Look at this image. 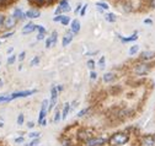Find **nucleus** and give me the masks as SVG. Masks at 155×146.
Here are the masks:
<instances>
[{
  "mask_svg": "<svg viewBox=\"0 0 155 146\" xmlns=\"http://www.w3.org/2000/svg\"><path fill=\"white\" fill-rule=\"evenodd\" d=\"M107 143V140L104 137H90L85 141V146H102Z\"/></svg>",
  "mask_w": 155,
  "mask_h": 146,
  "instance_id": "2",
  "label": "nucleus"
},
{
  "mask_svg": "<svg viewBox=\"0 0 155 146\" xmlns=\"http://www.w3.org/2000/svg\"><path fill=\"white\" fill-rule=\"evenodd\" d=\"M138 50H139V46H132V47H130V49H129V54L134 55Z\"/></svg>",
  "mask_w": 155,
  "mask_h": 146,
  "instance_id": "21",
  "label": "nucleus"
},
{
  "mask_svg": "<svg viewBox=\"0 0 155 146\" xmlns=\"http://www.w3.org/2000/svg\"><path fill=\"white\" fill-rule=\"evenodd\" d=\"M14 17L15 19H19V20H25L26 19V14H23V11L21 9H16L14 11Z\"/></svg>",
  "mask_w": 155,
  "mask_h": 146,
  "instance_id": "12",
  "label": "nucleus"
},
{
  "mask_svg": "<svg viewBox=\"0 0 155 146\" xmlns=\"http://www.w3.org/2000/svg\"><path fill=\"white\" fill-rule=\"evenodd\" d=\"M7 101H10L9 96H0V103L1 102H7Z\"/></svg>",
  "mask_w": 155,
  "mask_h": 146,
  "instance_id": "31",
  "label": "nucleus"
},
{
  "mask_svg": "<svg viewBox=\"0 0 155 146\" xmlns=\"http://www.w3.org/2000/svg\"><path fill=\"white\" fill-rule=\"evenodd\" d=\"M149 70H150V68L148 64H137V65L134 66V72L139 76L146 75L149 72Z\"/></svg>",
  "mask_w": 155,
  "mask_h": 146,
  "instance_id": "4",
  "label": "nucleus"
},
{
  "mask_svg": "<svg viewBox=\"0 0 155 146\" xmlns=\"http://www.w3.org/2000/svg\"><path fill=\"white\" fill-rule=\"evenodd\" d=\"M73 40V35L71 33H67L63 37V42H62V44H63V47H67L69 43H70Z\"/></svg>",
  "mask_w": 155,
  "mask_h": 146,
  "instance_id": "15",
  "label": "nucleus"
},
{
  "mask_svg": "<svg viewBox=\"0 0 155 146\" xmlns=\"http://www.w3.org/2000/svg\"><path fill=\"white\" fill-rule=\"evenodd\" d=\"M96 6L99 7V9L101 10H107L108 9V5L106 3H102V1H99V3H96Z\"/></svg>",
  "mask_w": 155,
  "mask_h": 146,
  "instance_id": "20",
  "label": "nucleus"
},
{
  "mask_svg": "<svg viewBox=\"0 0 155 146\" xmlns=\"http://www.w3.org/2000/svg\"><path fill=\"white\" fill-rule=\"evenodd\" d=\"M41 15V13L38 10H28L27 13H26V17H28V19H37L38 16Z\"/></svg>",
  "mask_w": 155,
  "mask_h": 146,
  "instance_id": "11",
  "label": "nucleus"
},
{
  "mask_svg": "<svg viewBox=\"0 0 155 146\" xmlns=\"http://www.w3.org/2000/svg\"><path fill=\"white\" fill-rule=\"evenodd\" d=\"M89 111H90V108H85V109H83V111H80L79 113H78V117H84L85 114H88Z\"/></svg>",
  "mask_w": 155,
  "mask_h": 146,
  "instance_id": "24",
  "label": "nucleus"
},
{
  "mask_svg": "<svg viewBox=\"0 0 155 146\" xmlns=\"http://www.w3.org/2000/svg\"><path fill=\"white\" fill-rule=\"evenodd\" d=\"M79 31H80V22L79 20H74L71 22V32L73 33H78Z\"/></svg>",
  "mask_w": 155,
  "mask_h": 146,
  "instance_id": "14",
  "label": "nucleus"
},
{
  "mask_svg": "<svg viewBox=\"0 0 155 146\" xmlns=\"http://www.w3.org/2000/svg\"><path fill=\"white\" fill-rule=\"evenodd\" d=\"M69 111H70V104H69V103H65V104H64V109H63V112H62V119L67 118L68 114H69Z\"/></svg>",
  "mask_w": 155,
  "mask_h": 146,
  "instance_id": "17",
  "label": "nucleus"
},
{
  "mask_svg": "<svg viewBox=\"0 0 155 146\" xmlns=\"http://www.w3.org/2000/svg\"><path fill=\"white\" fill-rule=\"evenodd\" d=\"M15 60H16V55H10L7 58V64H14Z\"/></svg>",
  "mask_w": 155,
  "mask_h": 146,
  "instance_id": "28",
  "label": "nucleus"
},
{
  "mask_svg": "<svg viewBox=\"0 0 155 146\" xmlns=\"http://www.w3.org/2000/svg\"><path fill=\"white\" fill-rule=\"evenodd\" d=\"M38 63H39V56H35V58L31 60V66H35V65H37Z\"/></svg>",
  "mask_w": 155,
  "mask_h": 146,
  "instance_id": "26",
  "label": "nucleus"
},
{
  "mask_svg": "<svg viewBox=\"0 0 155 146\" xmlns=\"http://www.w3.org/2000/svg\"><path fill=\"white\" fill-rule=\"evenodd\" d=\"M49 101L48 100H44L42 102V106H41V112H39V117H38V123H41L42 120L46 119V115L47 113L49 112Z\"/></svg>",
  "mask_w": 155,
  "mask_h": 146,
  "instance_id": "3",
  "label": "nucleus"
},
{
  "mask_svg": "<svg viewBox=\"0 0 155 146\" xmlns=\"http://www.w3.org/2000/svg\"><path fill=\"white\" fill-rule=\"evenodd\" d=\"M105 19H106V21H108V22H115V21H116V15H115V14H112V13L106 14Z\"/></svg>",
  "mask_w": 155,
  "mask_h": 146,
  "instance_id": "18",
  "label": "nucleus"
},
{
  "mask_svg": "<svg viewBox=\"0 0 155 146\" xmlns=\"http://www.w3.org/2000/svg\"><path fill=\"white\" fill-rule=\"evenodd\" d=\"M14 35V32H9V33H5V35H3V38H9L10 36H13Z\"/></svg>",
  "mask_w": 155,
  "mask_h": 146,
  "instance_id": "39",
  "label": "nucleus"
},
{
  "mask_svg": "<svg viewBox=\"0 0 155 146\" xmlns=\"http://www.w3.org/2000/svg\"><path fill=\"white\" fill-rule=\"evenodd\" d=\"M25 55H26V53H25V52H22V53H20V55H19V60H20V62L25 59Z\"/></svg>",
  "mask_w": 155,
  "mask_h": 146,
  "instance_id": "36",
  "label": "nucleus"
},
{
  "mask_svg": "<svg viewBox=\"0 0 155 146\" xmlns=\"http://www.w3.org/2000/svg\"><path fill=\"white\" fill-rule=\"evenodd\" d=\"M99 66L101 69L105 68V56H101V59H100V62H99Z\"/></svg>",
  "mask_w": 155,
  "mask_h": 146,
  "instance_id": "30",
  "label": "nucleus"
},
{
  "mask_svg": "<svg viewBox=\"0 0 155 146\" xmlns=\"http://www.w3.org/2000/svg\"><path fill=\"white\" fill-rule=\"evenodd\" d=\"M27 127H28V128H33V127H35V123H32V121H28V123H27Z\"/></svg>",
  "mask_w": 155,
  "mask_h": 146,
  "instance_id": "43",
  "label": "nucleus"
},
{
  "mask_svg": "<svg viewBox=\"0 0 155 146\" xmlns=\"http://www.w3.org/2000/svg\"><path fill=\"white\" fill-rule=\"evenodd\" d=\"M143 145L144 146H155V140H154V136L152 135H145L143 136Z\"/></svg>",
  "mask_w": 155,
  "mask_h": 146,
  "instance_id": "8",
  "label": "nucleus"
},
{
  "mask_svg": "<svg viewBox=\"0 0 155 146\" xmlns=\"http://www.w3.org/2000/svg\"><path fill=\"white\" fill-rule=\"evenodd\" d=\"M129 140V136L127 133H116L108 139V144L112 146H122L127 144Z\"/></svg>",
  "mask_w": 155,
  "mask_h": 146,
  "instance_id": "1",
  "label": "nucleus"
},
{
  "mask_svg": "<svg viewBox=\"0 0 155 146\" xmlns=\"http://www.w3.org/2000/svg\"><path fill=\"white\" fill-rule=\"evenodd\" d=\"M59 9H60V11H69V10H70L69 3L67 1V0H63V1H60V4H59Z\"/></svg>",
  "mask_w": 155,
  "mask_h": 146,
  "instance_id": "16",
  "label": "nucleus"
},
{
  "mask_svg": "<svg viewBox=\"0 0 155 146\" xmlns=\"http://www.w3.org/2000/svg\"><path fill=\"white\" fill-rule=\"evenodd\" d=\"M86 7H88V5H84L83 10H81V16H84V15H85V10H86Z\"/></svg>",
  "mask_w": 155,
  "mask_h": 146,
  "instance_id": "41",
  "label": "nucleus"
},
{
  "mask_svg": "<svg viewBox=\"0 0 155 146\" xmlns=\"http://www.w3.org/2000/svg\"><path fill=\"white\" fill-rule=\"evenodd\" d=\"M49 38H51V40H52V44H53V46H55V43H57V32H55V31L53 32Z\"/></svg>",
  "mask_w": 155,
  "mask_h": 146,
  "instance_id": "23",
  "label": "nucleus"
},
{
  "mask_svg": "<svg viewBox=\"0 0 155 146\" xmlns=\"http://www.w3.org/2000/svg\"><path fill=\"white\" fill-rule=\"evenodd\" d=\"M39 144V139H35L33 141H31L30 145H26V146H37Z\"/></svg>",
  "mask_w": 155,
  "mask_h": 146,
  "instance_id": "33",
  "label": "nucleus"
},
{
  "mask_svg": "<svg viewBox=\"0 0 155 146\" xmlns=\"http://www.w3.org/2000/svg\"><path fill=\"white\" fill-rule=\"evenodd\" d=\"M150 6H152L153 9H155V0H150Z\"/></svg>",
  "mask_w": 155,
  "mask_h": 146,
  "instance_id": "44",
  "label": "nucleus"
},
{
  "mask_svg": "<svg viewBox=\"0 0 155 146\" xmlns=\"http://www.w3.org/2000/svg\"><path fill=\"white\" fill-rule=\"evenodd\" d=\"M15 143H16V144H21V143H23V137H16V139H15Z\"/></svg>",
  "mask_w": 155,
  "mask_h": 146,
  "instance_id": "37",
  "label": "nucleus"
},
{
  "mask_svg": "<svg viewBox=\"0 0 155 146\" xmlns=\"http://www.w3.org/2000/svg\"><path fill=\"white\" fill-rule=\"evenodd\" d=\"M57 97H58L57 87H52V90H51V101H49V111H52V109L54 108L55 103H57Z\"/></svg>",
  "mask_w": 155,
  "mask_h": 146,
  "instance_id": "6",
  "label": "nucleus"
},
{
  "mask_svg": "<svg viewBox=\"0 0 155 146\" xmlns=\"http://www.w3.org/2000/svg\"><path fill=\"white\" fill-rule=\"evenodd\" d=\"M138 38V35L137 33H134L130 37H127V38H121L122 39V42H132V40H136Z\"/></svg>",
  "mask_w": 155,
  "mask_h": 146,
  "instance_id": "19",
  "label": "nucleus"
},
{
  "mask_svg": "<svg viewBox=\"0 0 155 146\" xmlns=\"http://www.w3.org/2000/svg\"><path fill=\"white\" fill-rule=\"evenodd\" d=\"M36 30V25H33V23H27V25L22 28V33L23 35H27V33H31V32H33Z\"/></svg>",
  "mask_w": 155,
  "mask_h": 146,
  "instance_id": "10",
  "label": "nucleus"
},
{
  "mask_svg": "<svg viewBox=\"0 0 155 146\" xmlns=\"http://www.w3.org/2000/svg\"><path fill=\"white\" fill-rule=\"evenodd\" d=\"M144 22H145V23H152V20H145Z\"/></svg>",
  "mask_w": 155,
  "mask_h": 146,
  "instance_id": "46",
  "label": "nucleus"
},
{
  "mask_svg": "<svg viewBox=\"0 0 155 146\" xmlns=\"http://www.w3.org/2000/svg\"><path fill=\"white\" fill-rule=\"evenodd\" d=\"M39 133H30L28 134V137H31V139H39Z\"/></svg>",
  "mask_w": 155,
  "mask_h": 146,
  "instance_id": "25",
  "label": "nucleus"
},
{
  "mask_svg": "<svg viewBox=\"0 0 155 146\" xmlns=\"http://www.w3.org/2000/svg\"><path fill=\"white\" fill-rule=\"evenodd\" d=\"M4 23V16L3 15H0V26H1Z\"/></svg>",
  "mask_w": 155,
  "mask_h": 146,
  "instance_id": "45",
  "label": "nucleus"
},
{
  "mask_svg": "<svg viewBox=\"0 0 155 146\" xmlns=\"http://www.w3.org/2000/svg\"><path fill=\"white\" fill-rule=\"evenodd\" d=\"M17 124L19 125H22L23 124V114H19V117H17Z\"/></svg>",
  "mask_w": 155,
  "mask_h": 146,
  "instance_id": "29",
  "label": "nucleus"
},
{
  "mask_svg": "<svg viewBox=\"0 0 155 146\" xmlns=\"http://www.w3.org/2000/svg\"><path fill=\"white\" fill-rule=\"evenodd\" d=\"M60 22H62V25L67 26L68 23L70 22V19H69V17H67V16H63V20H62V21H60Z\"/></svg>",
  "mask_w": 155,
  "mask_h": 146,
  "instance_id": "27",
  "label": "nucleus"
},
{
  "mask_svg": "<svg viewBox=\"0 0 155 146\" xmlns=\"http://www.w3.org/2000/svg\"><path fill=\"white\" fill-rule=\"evenodd\" d=\"M36 93V90H28V91H20V92H15L10 96V101L15 100V98H21V97H27Z\"/></svg>",
  "mask_w": 155,
  "mask_h": 146,
  "instance_id": "5",
  "label": "nucleus"
},
{
  "mask_svg": "<svg viewBox=\"0 0 155 146\" xmlns=\"http://www.w3.org/2000/svg\"><path fill=\"white\" fill-rule=\"evenodd\" d=\"M62 20H63V16H60V15H58V16H55V17L54 19H53V21H55V22H60V21H62Z\"/></svg>",
  "mask_w": 155,
  "mask_h": 146,
  "instance_id": "35",
  "label": "nucleus"
},
{
  "mask_svg": "<svg viewBox=\"0 0 155 146\" xmlns=\"http://www.w3.org/2000/svg\"><path fill=\"white\" fill-rule=\"evenodd\" d=\"M15 25H16V19L14 16H9V17H6L4 20V26H5L7 30H9V28H13Z\"/></svg>",
  "mask_w": 155,
  "mask_h": 146,
  "instance_id": "7",
  "label": "nucleus"
},
{
  "mask_svg": "<svg viewBox=\"0 0 155 146\" xmlns=\"http://www.w3.org/2000/svg\"><path fill=\"white\" fill-rule=\"evenodd\" d=\"M60 119H62V113H60L58 109L55 111V114H54V121L57 123V121H59Z\"/></svg>",
  "mask_w": 155,
  "mask_h": 146,
  "instance_id": "22",
  "label": "nucleus"
},
{
  "mask_svg": "<svg viewBox=\"0 0 155 146\" xmlns=\"http://www.w3.org/2000/svg\"><path fill=\"white\" fill-rule=\"evenodd\" d=\"M96 76H97V74H96L95 71H91V72H90V78H91L92 80H95V79H96Z\"/></svg>",
  "mask_w": 155,
  "mask_h": 146,
  "instance_id": "38",
  "label": "nucleus"
},
{
  "mask_svg": "<svg viewBox=\"0 0 155 146\" xmlns=\"http://www.w3.org/2000/svg\"><path fill=\"white\" fill-rule=\"evenodd\" d=\"M154 56H155V52H153V50H145L140 54V58L143 60H150V59H153Z\"/></svg>",
  "mask_w": 155,
  "mask_h": 146,
  "instance_id": "9",
  "label": "nucleus"
},
{
  "mask_svg": "<svg viewBox=\"0 0 155 146\" xmlns=\"http://www.w3.org/2000/svg\"><path fill=\"white\" fill-rule=\"evenodd\" d=\"M31 3H35V4H42L44 0H30Z\"/></svg>",
  "mask_w": 155,
  "mask_h": 146,
  "instance_id": "40",
  "label": "nucleus"
},
{
  "mask_svg": "<svg viewBox=\"0 0 155 146\" xmlns=\"http://www.w3.org/2000/svg\"><path fill=\"white\" fill-rule=\"evenodd\" d=\"M43 38H44V35H43V33H39V35L37 36V39H38V40H41V39H43Z\"/></svg>",
  "mask_w": 155,
  "mask_h": 146,
  "instance_id": "42",
  "label": "nucleus"
},
{
  "mask_svg": "<svg viewBox=\"0 0 155 146\" xmlns=\"http://www.w3.org/2000/svg\"><path fill=\"white\" fill-rule=\"evenodd\" d=\"M36 30H38L39 33H43V35H44V32H46V30L43 28V26H36Z\"/></svg>",
  "mask_w": 155,
  "mask_h": 146,
  "instance_id": "34",
  "label": "nucleus"
},
{
  "mask_svg": "<svg viewBox=\"0 0 155 146\" xmlns=\"http://www.w3.org/2000/svg\"><path fill=\"white\" fill-rule=\"evenodd\" d=\"M88 66H89V69H92L95 68V62H94V60H88Z\"/></svg>",
  "mask_w": 155,
  "mask_h": 146,
  "instance_id": "32",
  "label": "nucleus"
},
{
  "mask_svg": "<svg viewBox=\"0 0 155 146\" xmlns=\"http://www.w3.org/2000/svg\"><path fill=\"white\" fill-rule=\"evenodd\" d=\"M115 79H116L115 72H106V74L104 75V81L105 82H111V81H113Z\"/></svg>",
  "mask_w": 155,
  "mask_h": 146,
  "instance_id": "13",
  "label": "nucleus"
},
{
  "mask_svg": "<svg viewBox=\"0 0 155 146\" xmlns=\"http://www.w3.org/2000/svg\"><path fill=\"white\" fill-rule=\"evenodd\" d=\"M153 136H154V140H155V134H154V135H153Z\"/></svg>",
  "mask_w": 155,
  "mask_h": 146,
  "instance_id": "48",
  "label": "nucleus"
},
{
  "mask_svg": "<svg viewBox=\"0 0 155 146\" xmlns=\"http://www.w3.org/2000/svg\"><path fill=\"white\" fill-rule=\"evenodd\" d=\"M4 127V124H3V121H0V128H3Z\"/></svg>",
  "mask_w": 155,
  "mask_h": 146,
  "instance_id": "47",
  "label": "nucleus"
}]
</instances>
